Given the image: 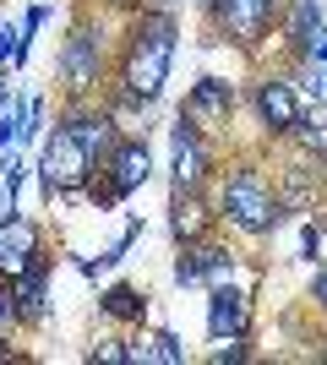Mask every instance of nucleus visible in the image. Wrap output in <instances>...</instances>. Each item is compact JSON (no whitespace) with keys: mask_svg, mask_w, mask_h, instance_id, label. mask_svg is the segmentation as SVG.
Here are the masks:
<instances>
[{"mask_svg":"<svg viewBox=\"0 0 327 365\" xmlns=\"http://www.w3.org/2000/svg\"><path fill=\"white\" fill-rule=\"evenodd\" d=\"M49 131V104L38 98V93H28V120H22V137H16V148H38Z\"/></svg>","mask_w":327,"mask_h":365,"instance_id":"obj_22","label":"nucleus"},{"mask_svg":"<svg viewBox=\"0 0 327 365\" xmlns=\"http://www.w3.org/2000/svg\"><path fill=\"white\" fill-rule=\"evenodd\" d=\"M175 11L180 6H164V0H137L125 11L120 44H115V76L104 93L115 115H147L164 98L175 55H180V16Z\"/></svg>","mask_w":327,"mask_h":365,"instance_id":"obj_1","label":"nucleus"},{"mask_svg":"<svg viewBox=\"0 0 327 365\" xmlns=\"http://www.w3.org/2000/svg\"><path fill=\"white\" fill-rule=\"evenodd\" d=\"M147 180H153V142H147V131H120V142L98 158V175L88 180L82 202H93L98 213H115Z\"/></svg>","mask_w":327,"mask_h":365,"instance_id":"obj_5","label":"nucleus"},{"mask_svg":"<svg viewBox=\"0 0 327 365\" xmlns=\"http://www.w3.org/2000/svg\"><path fill=\"white\" fill-rule=\"evenodd\" d=\"M246 104H251V115H256V125H262L267 142H289V137H295V125H300V115L311 109L306 98H300L295 71H256Z\"/></svg>","mask_w":327,"mask_h":365,"instance_id":"obj_7","label":"nucleus"},{"mask_svg":"<svg viewBox=\"0 0 327 365\" xmlns=\"http://www.w3.org/2000/svg\"><path fill=\"white\" fill-rule=\"evenodd\" d=\"M289 142H300V153L322 164V158H327V104H311V109H306V115H300V125H295V137H289Z\"/></svg>","mask_w":327,"mask_h":365,"instance_id":"obj_18","label":"nucleus"},{"mask_svg":"<svg viewBox=\"0 0 327 365\" xmlns=\"http://www.w3.org/2000/svg\"><path fill=\"white\" fill-rule=\"evenodd\" d=\"M33 153H38L33 158V180H38V191L49 202H77L88 191V180L98 175V158L88 153V142L61 120H55V131H44V142Z\"/></svg>","mask_w":327,"mask_h":365,"instance_id":"obj_4","label":"nucleus"},{"mask_svg":"<svg viewBox=\"0 0 327 365\" xmlns=\"http://www.w3.org/2000/svg\"><path fill=\"white\" fill-rule=\"evenodd\" d=\"M284 6H289V0H224L207 28H213L218 38H229L240 55H262V44L284 22Z\"/></svg>","mask_w":327,"mask_h":365,"instance_id":"obj_8","label":"nucleus"},{"mask_svg":"<svg viewBox=\"0 0 327 365\" xmlns=\"http://www.w3.org/2000/svg\"><path fill=\"white\" fill-rule=\"evenodd\" d=\"M246 344H251V338H224L218 349H207V365H240V360H251Z\"/></svg>","mask_w":327,"mask_h":365,"instance_id":"obj_25","label":"nucleus"},{"mask_svg":"<svg viewBox=\"0 0 327 365\" xmlns=\"http://www.w3.org/2000/svg\"><path fill=\"white\" fill-rule=\"evenodd\" d=\"M22 120H28V93H16L11 104L0 109V153H11L16 137H22Z\"/></svg>","mask_w":327,"mask_h":365,"instance_id":"obj_23","label":"nucleus"},{"mask_svg":"<svg viewBox=\"0 0 327 365\" xmlns=\"http://www.w3.org/2000/svg\"><path fill=\"white\" fill-rule=\"evenodd\" d=\"M186 344H180V333H170V327H153V333L131 338V365H186Z\"/></svg>","mask_w":327,"mask_h":365,"instance_id":"obj_17","label":"nucleus"},{"mask_svg":"<svg viewBox=\"0 0 327 365\" xmlns=\"http://www.w3.org/2000/svg\"><path fill=\"white\" fill-rule=\"evenodd\" d=\"M109 28L98 22V11H77L71 28L61 38V55H55V88H61V104H77V98H98L109 93Z\"/></svg>","mask_w":327,"mask_h":365,"instance_id":"obj_3","label":"nucleus"},{"mask_svg":"<svg viewBox=\"0 0 327 365\" xmlns=\"http://www.w3.org/2000/svg\"><path fill=\"white\" fill-rule=\"evenodd\" d=\"M322 164H327V158H322Z\"/></svg>","mask_w":327,"mask_h":365,"instance_id":"obj_34","label":"nucleus"},{"mask_svg":"<svg viewBox=\"0 0 327 365\" xmlns=\"http://www.w3.org/2000/svg\"><path fill=\"white\" fill-rule=\"evenodd\" d=\"M175 284H180V289H197V251H191V245H175Z\"/></svg>","mask_w":327,"mask_h":365,"instance_id":"obj_26","label":"nucleus"},{"mask_svg":"<svg viewBox=\"0 0 327 365\" xmlns=\"http://www.w3.org/2000/svg\"><path fill=\"white\" fill-rule=\"evenodd\" d=\"M0 360H11V354H6V349H0Z\"/></svg>","mask_w":327,"mask_h":365,"instance_id":"obj_33","label":"nucleus"},{"mask_svg":"<svg viewBox=\"0 0 327 365\" xmlns=\"http://www.w3.org/2000/svg\"><path fill=\"white\" fill-rule=\"evenodd\" d=\"M164 6H186V0H164Z\"/></svg>","mask_w":327,"mask_h":365,"instance_id":"obj_32","label":"nucleus"},{"mask_svg":"<svg viewBox=\"0 0 327 365\" xmlns=\"http://www.w3.org/2000/svg\"><path fill=\"white\" fill-rule=\"evenodd\" d=\"M191 6L202 11V22H213V11H218V6H224V0H191Z\"/></svg>","mask_w":327,"mask_h":365,"instance_id":"obj_30","label":"nucleus"},{"mask_svg":"<svg viewBox=\"0 0 327 365\" xmlns=\"http://www.w3.org/2000/svg\"><path fill=\"white\" fill-rule=\"evenodd\" d=\"M300 262H306V267H322L327 262V218L322 213L300 224Z\"/></svg>","mask_w":327,"mask_h":365,"instance_id":"obj_21","label":"nucleus"},{"mask_svg":"<svg viewBox=\"0 0 327 365\" xmlns=\"http://www.w3.org/2000/svg\"><path fill=\"white\" fill-rule=\"evenodd\" d=\"M88 360H104V365H131V338H115V333H104V338H93V349H88Z\"/></svg>","mask_w":327,"mask_h":365,"instance_id":"obj_24","label":"nucleus"},{"mask_svg":"<svg viewBox=\"0 0 327 365\" xmlns=\"http://www.w3.org/2000/svg\"><path fill=\"white\" fill-rule=\"evenodd\" d=\"M38 251H49V245H44V229L33 224L28 213L0 218V278H11L16 267H28Z\"/></svg>","mask_w":327,"mask_h":365,"instance_id":"obj_14","label":"nucleus"},{"mask_svg":"<svg viewBox=\"0 0 327 365\" xmlns=\"http://www.w3.org/2000/svg\"><path fill=\"white\" fill-rule=\"evenodd\" d=\"M218 218L229 235L240 240H267V235H279L289 207H284V191L267 180V169L256 158H234L229 169H218Z\"/></svg>","mask_w":327,"mask_h":365,"instance_id":"obj_2","label":"nucleus"},{"mask_svg":"<svg viewBox=\"0 0 327 365\" xmlns=\"http://www.w3.org/2000/svg\"><path fill=\"white\" fill-rule=\"evenodd\" d=\"M142 240V218H125V229L115 235V240L98 251V273H115V267H125V257H131V245Z\"/></svg>","mask_w":327,"mask_h":365,"instance_id":"obj_19","label":"nucleus"},{"mask_svg":"<svg viewBox=\"0 0 327 365\" xmlns=\"http://www.w3.org/2000/svg\"><path fill=\"white\" fill-rule=\"evenodd\" d=\"M98 311L120 327H142L147 322V294L131 284V278H115V284H98Z\"/></svg>","mask_w":327,"mask_h":365,"instance_id":"obj_16","label":"nucleus"},{"mask_svg":"<svg viewBox=\"0 0 327 365\" xmlns=\"http://www.w3.org/2000/svg\"><path fill=\"white\" fill-rule=\"evenodd\" d=\"M55 262H61L55 251H38L28 267L11 273V294H16V305H22L28 327H38V322L49 317V278H55Z\"/></svg>","mask_w":327,"mask_h":365,"instance_id":"obj_13","label":"nucleus"},{"mask_svg":"<svg viewBox=\"0 0 327 365\" xmlns=\"http://www.w3.org/2000/svg\"><path fill=\"white\" fill-rule=\"evenodd\" d=\"M218 180V148L213 131L197 125L191 115L170 120V191H207Z\"/></svg>","mask_w":327,"mask_h":365,"instance_id":"obj_6","label":"nucleus"},{"mask_svg":"<svg viewBox=\"0 0 327 365\" xmlns=\"http://www.w3.org/2000/svg\"><path fill=\"white\" fill-rule=\"evenodd\" d=\"M207 338H213V344H224V338H251V289H240V284L207 289Z\"/></svg>","mask_w":327,"mask_h":365,"instance_id":"obj_12","label":"nucleus"},{"mask_svg":"<svg viewBox=\"0 0 327 365\" xmlns=\"http://www.w3.org/2000/svg\"><path fill=\"white\" fill-rule=\"evenodd\" d=\"M234 109H240V88H234L229 76H197L186 88V104H180V115H191L197 125H207V131H224V125L234 120Z\"/></svg>","mask_w":327,"mask_h":365,"instance_id":"obj_9","label":"nucleus"},{"mask_svg":"<svg viewBox=\"0 0 327 365\" xmlns=\"http://www.w3.org/2000/svg\"><path fill=\"white\" fill-rule=\"evenodd\" d=\"M306 300H311L316 311L327 317V262H322V267H311V284H306Z\"/></svg>","mask_w":327,"mask_h":365,"instance_id":"obj_27","label":"nucleus"},{"mask_svg":"<svg viewBox=\"0 0 327 365\" xmlns=\"http://www.w3.org/2000/svg\"><path fill=\"white\" fill-rule=\"evenodd\" d=\"M28 327V317H22V305H16V294H11V278H0V349L11 354V338Z\"/></svg>","mask_w":327,"mask_h":365,"instance_id":"obj_20","label":"nucleus"},{"mask_svg":"<svg viewBox=\"0 0 327 365\" xmlns=\"http://www.w3.org/2000/svg\"><path fill=\"white\" fill-rule=\"evenodd\" d=\"M311 61H316V66H327V33L316 38V55H311Z\"/></svg>","mask_w":327,"mask_h":365,"instance_id":"obj_31","label":"nucleus"},{"mask_svg":"<svg viewBox=\"0 0 327 365\" xmlns=\"http://www.w3.org/2000/svg\"><path fill=\"white\" fill-rule=\"evenodd\" d=\"M322 33H327V11H322V0H289V6H284L279 38H284V49H289V66L311 61V55H316V38H322Z\"/></svg>","mask_w":327,"mask_h":365,"instance_id":"obj_11","label":"nucleus"},{"mask_svg":"<svg viewBox=\"0 0 327 365\" xmlns=\"http://www.w3.org/2000/svg\"><path fill=\"white\" fill-rule=\"evenodd\" d=\"M16 38H22V28H11L6 16H0V71H11V55H16Z\"/></svg>","mask_w":327,"mask_h":365,"instance_id":"obj_28","label":"nucleus"},{"mask_svg":"<svg viewBox=\"0 0 327 365\" xmlns=\"http://www.w3.org/2000/svg\"><path fill=\"white\" fill-rule=\"evenodd\" d=\"M218 202H207V191H170V240L197 245L218 235Z\"/></svg>","mask_w":327,"mask_h":365,"instance_id":"obj_10","label":"nucleus"},{"mask_svg":"<svg viewBox=\"0 0 327 365\" xmlns=\"http://www.w3.org/2000/svg\"><path fill=\"white\" fill-rule=\"evenodd\" d=\"M197 251V289H218V284H240V251L234 245H224L213 235V240H197L191 245Z\"/></svg>","mask_w":327,"mask_h":365,"instance_id":"obj_15","label":"nucleus"},{"mask_svg":"<svg viewBox=\"0 0 327 365\" xmlns=\"http://www.w3.org/2000/svg\"><path fill=\"white\" fill-rule=\"evenodd\" d=\"M11 98H16V93H11V71H0V109L11 104Z\"/></svg>","mask_w":327,"mask_h":365,"instance_id":"obj_29","label":"nucleus"}]
</instances>
